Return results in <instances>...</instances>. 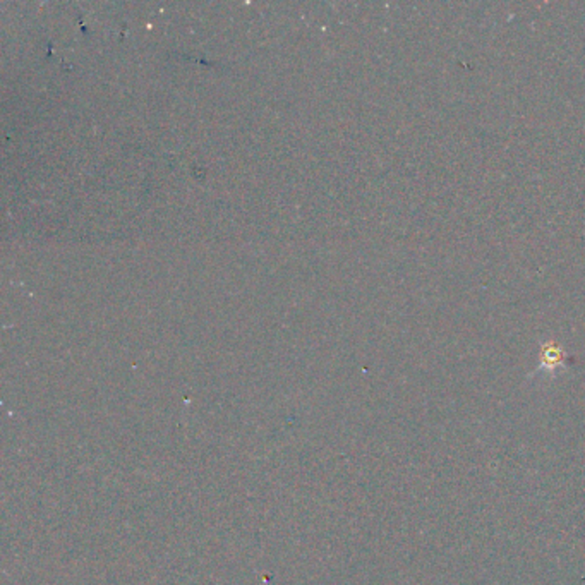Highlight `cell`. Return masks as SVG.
I'll use <instances>...</instances> for the list:
<instances>
[{
    "label": "cell",
    "mask_w": 585,
    "mask_h": 585,
    "mask_svg": "<svg viewBox=\"0 0 585 585\" xmlns=\"http://www.w3.org/2000/svg\"><path fill=\"white\" fill-rule=\"evenodd\" d=\"M568 361H570L568 354L554 341H546L541 345V368L553 371L567 366Z\"/></svg>",
    "instance_id": "obj_1"
}]
</instances>
